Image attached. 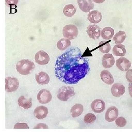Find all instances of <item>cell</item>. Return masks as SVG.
Segmentation results:
<instances>
[{"instance_id":"6da1fadb","label":"cell","mask_w":132,"mask_h":132,"mask_svg":"<svg viewBox=\"0 0 132 132\" xmlns=\"http://www.w3.org/2000/svg\"><path fill=\"white\" fill-rule=\"evenodd\" d=\"M80 50L72 47L57 57L55 69L59 80L66 84H77L90 70L89 59L82 55Z\"/></svg>"},{"instance_id":"7a4b0ae2","label":"cell","mask_w":132,"mask_h":132,"mask_svg":"<svg viewBox=\"0 0 132 132\" xmlns=\"http://www.w3.org/2000/svg\"><path fill=\"white\" fill-rule=\"evenodd\" d=\"M35 68L33 62L28 59H22L17 62L16 69L17 71L22 75H29Z\"/></svg>"},{"instance_id":"3957f363","label":"cell","mask_w":132,"mask_h":132,"mask_svg":"<svg viewBox=\"0 0 132 132\" xmlns=\"http://www.w3.org/2000/svg\"><path fill=\"white\" fill-rule=\"evenodd\" d=\"M75 93L73 87L67 86H63L59 89L57 97L59 100L66 101L70 98L75 95Z\"/></svg>"},{"instance_id":"277c9868","label":"cell","mask_w":132,"mask_h":132,"mask_svg":"<svg viewBox=\"0 0 132 132\" xmlns=\"http://www.w3.org/2000/svg\"><path fill=\"white\" fill-rule=\"evenodd\" d=\"M78 29L74 25H67L63 29V36L70 40L75 39L78 37Z\"/></svg>"},{"instance_id":"5b68a950","label":"cell","mask_w":132,"mask_h":132,"mask_svg":"<svg viewBox=\"0 0 132 132\" xmlns=\"http://www.w3.org/2000/svg\"><path fill=\"white\" fill-rule=\"evenodd\" d=\"M19 86V83L17 78L7 77L5 79V90L8 93L14 92L17 90Z\"/></svg>"},{"instance_id":"8992f818","label":"cell","mask_w":132,"mask_h":132,"mask_svg":"<svg viewBox=\"0 0 132 132\" xmlns=\"http://www.w3.org/2000/svg\"><path fill=\"white\" fill-rule=\"evenodd\" d=\"M52 96L51 92L46 89H42L37 94V98L39 103L45 104L50 102L52 100Z\"/></svg>"},{"instance_id":"52a82bcc","label":"cell","mask_w":132,"mask_h":132,"mask_svg":"<svg viewBox=\"0 0 132 132\" xmlns=\"http://www.w3.org/2000/svg\"><path fill=\"white\" fill-rule=\"evenodd\" d=\"M36 62L39 65H46L48 64L50 58L49 55L44 51H40L35 55Z\"/></svg>"},{"instance_id":"ba28073f","label":"cell","mask_w":132,"mask_h":132,"mask_svg":"<svg viewBox=\"0 0 132 132\" xmlns=\"http://www.w3.org/2000/svg\"><path fill=\"white\" fill-rule=\"evenodd\" d=\"M86 32L90 38L98 39L101 35L100 27L96 24L90 25L87 27Z\"/></svg>"},{"instance_id":"9c48e42d","label":"cell","mask_w":132,"mask_h":132,"mask_svg":"<svg viewBox=\"0 0 132 132\" xmlns=\"http://www.w3.org/2000/svg\"><path fill=\"white\" fill-rule=\"evenodd\" d=\"M116 65L120 70L124 71H127L131 66V63L125 57H120L116 61Z\"/></svg>"},{"instance_id":"30bf717a","label":"cell","mask_w":132,"mask_h":132,"mask_svg":"<svg viewBox=\"0 0 132 132\" xmlns=\"http://www.w3.org/2000/svg\"><path fill=\"white\" fill-rule=\"evenodd\" d=\"M118 110L115 106H112L108 109L105 113V119L108 122L114 121L118 116Z\"/></svg>"},{"instance_id":"8fae6325","label":"cell","mask_w":132,"mask_h":132,"mask_svg":"<svg viewBox=\"0 0 132 132\" xmlns=\"http://www.w3.org/2000/svg\"><path fill=\"white\" fill-rule=\"evenodd\" d=\"M77 2L81 10L84 12H89L94 7L93 3L91 0H78Z\"/></svg>"},{"instance_id":"7c38bea8","label":"cell","mask_w":132,"mask_h":132,"mask_svg":"<svg viewBox=\"0 0 132 132\" xmlns=\"http://www.w3.org/2000/svg\"><path fill=\"white\" fill-rule=\"evenodd\" d=\"M90 106L94 112L101 113L105 109V103L101 100H95L92 103Z\"/></svg>"},{"instance_id":"4fadbf2b","label":"cell","mask_w":132,"mask_h":132,"mask_svg":"<svg viewBox=\"0 0 132 132\" xmlns=\"http://www.w3.org/2000/svg\"><path fill=\"white\" fill-rule=\"evenodd\" d=\"M48 109L44 106H39L34 110L35 117L38 120H43L46 117L48 114Z\"/></svg>"},{"instance_id":"5bb4252c","label":"cell","mask_w":132,"mask_h":132,"mask_svg":"<svg viewBox=\"0 0 132 132\" xmlns=\"http://www.w3.org/2000/svg\"><path fill=\"white\" fill-rule=\"evenodd\" d=\"M125 92V87L121 84H114L111 88V93L115 97H120L123 95Z\"/></svg>"},{"instance_id":"9a60e30c","label":"cell","mask_w":132,"mask_h":132,"mask_svg":"<svg viewBox=\"0 0 132 132\" xmlns=\"http://www.w3.org/2000/svg\"><path fill=\"white\" fill-rule=\"evenodd\" d=\"M115 63V59L112 54L104 55L102 59V65L104 68H110L112 67Z\"/></svg>"},{"instance_id":"2e32d148","label":"cell","mask_w":132,"mask_h":132,"mask_svg":"<svg viewBox=\"0 0 132 132\" xmlns=\"http://www.w3.org/2000/svg\"><path fill=\"white\" fill-rule=\"evenodd\" d=\"M87 18L90 22L96 24L100 22L102 20L101 13L97 10H93L88 14Z\"/></svg>"},{"instance_id":"e0dca14e","label":"cell","mask_w":132,"mask_h":132,"mask_svg":"<svg viewBox=\"0 0 132 132\" xmlns=\"http://www.w3.org/2000/svg\"><path fill=\"white\" fill-rule=\"evenodd\" d=\"M36 80L37 83L41 85H46L50 82V77L48 74L44 72L41 71L36 74Z\"/></svg>"},{"instance_id":"ac0fdd59","label":"cell","mask_w":132,"mask_h":132,"mask_svg":"<svg viewBox=\"0 0 132 132\" xmlns=\"http://www.w3.org/2000/svg\"><path fill=\"white\" fill-rule=\"evenodd\" d=\"M18 105L24 109H29L32 106V98H25L24 96H21L18 100Z\"/></svg>"},{"instance_id":"d6986e66","label":"cell","mask_w":132,"mask_h":132,"mask_svg":"<svg viewBox=\"0 0 132 132\" xmlns=\"http://www.w3.org/2000/svg\"><path fill=\"white\" fill-rule=\"evenodd\" d=\"M100 77L102 81L108 85H112L114 82L113 76L110 73V71L108 70L102 71L100 73Z\"/></svg>"},{"instance_id":"ffe728a7","label":"cell","mask_w":132,"mask_h":132,"mask_svg":"<svg viewBox=\"0 0 132 132\" xmlns=\"http://www.w3.org/2000/svg\"><path fill=\"white\" fill-rule=\"evenodd\" d=\"M113 54L116 56H124L127 53L125 45L123 44H116L113 47Z\"/></svg>"},{"instance_id":"44dd1931","label":"cell","mask_w":132,"mask_h":132,"mask_svg":"<svg viewBox=\"0 0 132 132\" xmlns=\"http://www.w3.org/2000/svg\"><path fill=\"white\" fill-rule=\"evenodd\" d=\"M83 105L80 104H76L71 108V114L72 117H78L81 115L83 112Z\"/></svg>"},{"instance_id":"7402d4cb","label":"cell","mask_w":132,"mask_h":132,"mask_svg":"<svg viewBox=\"0 0 132 132\" xmlns=\"http://www.w3.org/2000/svg\"><path fill=\"white\" fill-rule=\"evenodd\" d=\"M114 34V30L111 27H105L101 31V37L106 40H110L113 37Z\"/></svg>"},{"instance_id":"603a6c76","label":"cell","mask_w":132,"mask_h":132,"mask_svg":"<svg viewBox=\"0 0 132 132\" xmlns=\"http://www.w3.org/2000/svg\"><path fill=\"white\" fill-rule=\"evenodd\" d=\"M77 8L72 4H68L65 6L63 9L64 15L67 17H71L76 12Z\"/></svg>"},{"instance_id":"cb8c5ba5","label":"cell","mask_w":132,"mask_h":132,"mask_svg":"<svg viewBox=\"0 0 132 132\" xmlns=\"http://www.w3.org/2000/svg\"><path fill=\"white\" fill-rule=\"evenodd\" d=\"M127 37V35L125 31L120 30L113 37L116 44H120L123 43Z\"/></svg>"},{"instance_id":"d4e9b609","label":"cell","mask_w":132,"mask_h":132,"mask_svg":"<svg viewBox=\"0 0 132 132\" xmlns=\"http://www.w3.org/2000/svg\"><path fill=\"white\" fill-rule=\"evenodd\" d=\"M71 41L67 38H62L57 43L56 46L60 51L65 50L71 45Z\"/></svg>"},{"instance_id":"484cf974","label":"cell","mask_w":132,"mask_h":132,"mask_svg":"<svg viewBox=\"0 0 132 132\" xmlns=\"http://www.w3.org/2000/svg\"><path fill=\"white\" fill-rule=\"evenodd\" d=\"M98 48L102 53L107 54L110 52L111 47L109 42L105 41H102L100 43Z\"/></svg>"},{"instance_id":"4316f807","label":"cell","mask_w":132,"mask_h":132,"mask_svg":"<svg viewBox=\"0 0 132 132\" xmlns=\"http://www.w3.org/2000/svg\"><path fill=\"white\" fill-rule=\"evenodd\" d=\"M96 119V117L95 115L93 113H89L85 115L84 117V121L87 124L93 123L95 122Z\"/></svg>"},{"instance_id":"83f0119b","label":"cell","mask_w":132,"mask_h":132,"mask_svg":"<svg viewBox=\"0 0 132 132\" xmlns=\"http://www.w3.org/2000/svg\"><path fill=\"white\" fill-rule=\"evenodd\" d=\"M115 123L119 127H124L127 124V120L125 118L120 117L116 119Z\"/></svg>"},{"instance_id":"f1b7e54d","label":"cell","mask_w":132,"mask_h":132,"mask_svg":"<svg viewBox=\"0 0 132 132\" xmlns=\"http://www.w3.org/2000/svg\"><path fill=\"white\" fill-rule=\"evenodd\" d=\"M14 129H29V127L25 123H17L15 125Z\"/></svg>"},{"instance_id":"f546056e","label":"cell","mask_w":132,"mask_h":132,"mask_svg":"<svg viewBox=\"0 0 132 132\" xmlns=\"http://www.w3.org/2000/svg\"><path fill=\"white\" fill-rule=\"evenodd\" d=\"M35 129H39V128H49V127L47 125L45 124L44 123H39L37 124L34 127Z\"/></svg>"},{"instance_id":"4dcf8cb0","label":"cell","mask_w":132,"mask_h":132,"mask_svg":"<svg viewBox=\"0 0 132 132\" xmlns=\"http://www.w3.org/2000/svg\"><path fill=\"white\" fill-rule=\"evenodd\" d=\"M132 70H129L127 71V73L126 74V78H127V80L130 83H132Z\"/></svg>"}]
</instances>
